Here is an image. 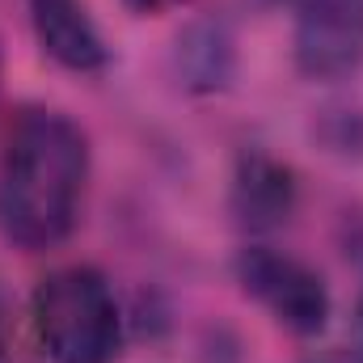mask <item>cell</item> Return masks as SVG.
<instances>
[{
  "mask_svg": "<svg viewBox=\"0 0 363 363\" xmlns=\"http://www.w3.org/2000/svg\"><path fill=\"white\" fill-rule=\"evenodd\" d=\"M89 186V135L64 110L26 106L0 152V237L26 254L72 237Z\"/></svg>",
  "mask_w": 363,
  "mask_h": 363,
  "instance_id": "6da1fadb",
  "label": "cell"
},
{
  "mask_svg": "<svg viewBox=\"0 0 363 363\" xmlns=\"http://www.w3.org/2000/svg\"><path fill=\"white\" fill-rule=\"evenodd\" d=\"M30 325L51 363H114L127 338V317L110 279L85 262L38 279L30 296Z\"/></svg>",
  "mask_w": 363,
  "mask_h": 363,
  "instance_id": "7a4b0ae2",
  "label": "cell"
},
{
  "mask_svg": "<svg viewBox=\"0 0 363 363\" xmlns=\"http://www.w3.org/2000/svg\"><path fill=\"white\" fill-rule=\"evenodd\" d=\"M241 291L271 313L279 330L296 338H317L334 317V296L317 267L283 254L274 245H245L233 262Z\"/></svg>",
  "mask_w": 363,
  "mask_h": 363,
  "instance_id": "3957f363",
  "label": "cell"
},
{
  "mask_svg": "<svg viewBox=\"0 0 363 363\" xmlns=\"http://www.w3.org/2000/svg\"><path fill=\"white\" fill-rule=\"evenodd\" d=\"M291 55L308 81H342L363 68V0H296Z\"/></svg>",
  "mask_w": 363,
  "mask_h": 363,
  "instance_id": "277c9868",
  "label": "cell"
},
{
  "mask_svg": "<svg viewBox=\"0 0 363 363\" xmlns=\"http://www.w3.org/2000/svg\"><path fill=\"white\" fill-rule=\"evenodd\" d=\"M228 207H233L237 228H245L250 237H271L279 228H287L300 207L296 169L262 148H245L233 169Z\"/></svg>",
  "mask_w": 363,
  "mask_h": 363,
  "instance_id": "5b68a950",
  "label": "cell"
},
{
  "mask_svg": "<svg viewBox=\"0 0 363 363\" xmlns=\"http://www.w3.org/2000/svg\"><path fill=\"white\" fill-rule=\"evenodd\" d=\"M26 13H30L34 43L51 64L81 72V77L101 72L110 64L106 34L93 21L85 0H26Z\"/></svg>",
  "mask_w": 363,
  "mask_h": 363,
  "instance_id": "8992f818",
  "label": "cell"
},
{
  "mask_svg": "<svg viewBox=\"0 0 363 363\" xmlns=\"http://www.w3.org/2000/svg\"><path fill=\"white\" fill-rule=\"evenodd\" d=\"M178 77L190 93H224L237 77V34L224 17H199L178 34Z\"/></svg>",
  "mask_w": 363,
  "mask_h": 363,
  "instance_id": "52a82bcc",
  "label": "cell"
},
{
  "mask_svg": "<svg viewBox=\"0 0 363 363\" xmlns=\"http://www.w3.org/2000/svg\"><path fill=\"white\" fill-rule=\"evenodd\" d=\"M0 363H13V308H9L4 279H0Z\"/></svg>",
  "mask_w": 363,
  "mask_h": 363,
  "instance_id": "ba28073f",
  "label": "cell"
},
{
  "mask_svg": "<svg viewBox=\"0 0 363 363\" xmlns=\"http://www.w3.org/2000/svg\"><path fill=\"white\" fill-rule=\"evenodd\" d=\"M135 17H161V13H174V9H186L194 0H123Z\"/></svg>",
  "mask_w": 363,
  "mask_h": 363,
  "instance_id": "9c48e42d",
  "label": "cell"
},
{
  "mask_svg": "<svg viewBox=\"0 0 363 363\" xmlns=\"http://www.w3.org/2000/svg\"><path fill=\"white\" fill-rule=\"evenodd\" d=\"M351 359L363 363V291L355 300V313H351Z\"/></svg>",
  "mask_w": 363,
  "mask_h": 363,
  "instance_id": "30bf717a",
  "label": "cell"
}]
</instances>
